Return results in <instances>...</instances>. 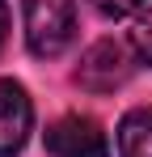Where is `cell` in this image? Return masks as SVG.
Wrapping results in <instances>:
<instances>
[{
	"instance_id": "8992f818",
	"label": "cell",
	"mask_w": 152,
	"mask_h": 157,
	"mask_svg": "<svg viewBox=\"0 0 152 157\" xmlns=\"http://www.w3.org/2000/svg\"><path fill=\"white\" fill-rule=\"evenodd\" d=\"M127 47H131V55H135V64L152 68V9L139 13V17L131 21V30H127Z\"/></svg>"
},
{
	"instance_id": "277c9868",
	"label": "cell",
	"mask_w": 152,
	"mask_h": 157,
	"mask_svg": "<svg viewBox=\"0 0 152 157\" xmlns=\"http://www.w3.org/2000/svg\"><path fill=\"white\" fill-rule=\"evenodd\" d=\"M34 132V102L17 81H0V157H17Z\"/></svg>"
},
{
	"instance_id": "5b68a950",
	"label": "cell",
	"mask_w": 152,
	"mask_h": 157,
	"mask_svg": "<svg viewBox=\"0 0 152 157\" xmlns=\"http://www.w3.org/2000/svg\"><path fill=\"white\" fill-rule=\"evenodd\" d=\"M118 157H152V102L148 106H131L118 119Z\"/></svg>"
},
{
	"instance_id": "3957f363",
	"label": "cell",
	"mask_w": 152,
	"mask_h": 157,
	"mask_svg": "<svg viewBox=\"0 0 152 157\" xmlns=\"http://www.w3.org/2000/svg\"><path fill=\"white\" fill-rule=\"evenodd\" d=\"M51 157H110V136L93 115H63L47 128Z\"/></svg>"
},
{
	"instance_id": "52a82bcc",
	"label": "cell",
	"mask_w": 152,
	"mask_h": 157,
	"mask_svg": "<svg viewBox=\"0 0 152 157\" xmlns=\"http://www.w3.org/2000/svg\"><path fill=\"white\" fill-rule=\"evenodd\" d=\"M93 9H97L101 17H131V13H139L148 0H89Z\"/></svg>"
},
{
	"instance_id": "6da1fadb",
	"label": "cell",
	"mask_w": 152,
	"mask_h": 157,
	"mask_svg": "<svg viewBox=\"0 0 152 157\" xmlns=\"http://www.w3.org/2000/svg\"><path fill=\"white\" fill-rule=\"evenodd\" d=\"M25 47L38 59H55L76 38V0H21Z\"/></svg>"
},
{
	"instance_id": "ba28073f",
	"label": "cell",
	"mask_w": 152,
	"mask_h": 157,
	"mask_svg": "<svg viewBox=\"0 0 152 157\" xmlns=\"http://www.w3.org/2000/svg\"><path fill=\"white\" fill-rule=\"evenodd\" d=\"M9 26H13V9H9V0H0V51L9 43Z\"/></svg>"
},
{
	"instance_id": "7a4b0ae2",
	"label": "cell",
	"mask_w": 152,
	"mask_h": 157,
	"mask_svg": "<svg viewBox=\"0 0 152 157\" xmlns=\"http://www.w3.org/2000/svg\"><path fill=\"white\" fill-rule=\"evenodd\" d=\"M131 68H135V55L127 43H93L80 68H76V81L89 89V94H110V89H123L131 81Z\"/></svg>"
}]
</instances>
